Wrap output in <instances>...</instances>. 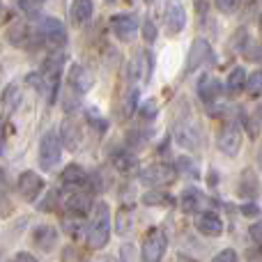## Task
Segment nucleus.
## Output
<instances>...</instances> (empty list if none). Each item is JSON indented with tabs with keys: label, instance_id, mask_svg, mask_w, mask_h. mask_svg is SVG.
I'll return each instance as SVG.
<instances>
[{
	"label": "nucleus",
	"instance_id": "a878e982",
	"mask_svg": "<svg viewBox=\"0 0 262 262\" xmlns=\"http://www.w3.org/2000/svg\"><path fill=\"white\" fill-rule=\"evenodd\" d=\"M145 205H172V195L163 193V191H149L143 195Z\"/></svg>",
	"mask_w": 262,
	"mask_h": 262
},
{
	"label": "nucleus",
	"instance_id": "c756f323",
	"mask_svg": "<svg viewBox=\"0 0 262 262\" xmlns=\"http://www.w3.org/2000/svg\"><path fill=\"white\" fill-rule=\"evenodd\" d=\"M214 3L223 14H235L239 9V0H214Z\"/></svg>",
	"mask_w": 262,
	"mask_h": 262
},
{
	"label": "nucleus",
	"instance_id": "473e14b6",
	"mask_svg": "<svg viewBox=\"0 0 262 262\" xmlns=\"http://www.w3.org/2000/svg\"><path fill=\"white\" fill-rule=\"evenodd\" d=\"M26 14H37L39 12V0H14Z\"/></svg>",
	"mask_w": 262,
	"mask_h": 262
},
{
	"label": "nucleus",
	"instance_id": "ea45409f",
	"mask_svg": "<svg viewBox=\"0 0 262 262\" xmlns=\"http://www.w3.org/2000/svg\"><path fill=\"white\" fill-rule=\"evenodd\" d=\"M14 262H39V260H37L32 253H28V251H21V253H16Z\"/></svg>",
	"mask_w": 262,
	"mask_h": 262
},
{
	"label": "nucleus",
	"instance_id": "6e6552de",
	"mask_svg": "<svg viewBox=\"0 0 262 262\" xmlns=\"http://www.w3.org/2000/svg\"><path fill=\"white\" fill-rule=\"evenodd\" d=\"M216 145H219V149H221L223 154H228V157H237L239 149H242V129L237 127L235 122L226 124V127L219 131Z\"/></svg>",
	"mask_w": 262,
	"mask_h": 262
},
{
	"label": "nucleus",
	"instance_id": "b1692460",
	"mask_svg": "<svg viewBox=\"0 0 262 262\" xmlns=\"http://www.w3.org/2000/svg\"><path fill=\"white\" fill-rule=\"evenodd\" d=\"M7 39L12 41V46H26L28 39H30V30L23 21H14L7 32Z\"/></svg>",
	"mask_w": 262,
	"mask_h": 262
},
{
	"label": "nucleus",
	"instance_id": "e433bc0d",
	"mask_svg": "<svg viewBox=\"0 0 262 262\" xmlns=\"http://www.w3.org/2000/svg\"><path fill=\"white\" fill-rule=\"evenodd\" d=\"M251 239H253L255 244L262 249V223H255V226H251Z\"/></svg>",
	"mask_w": 262,
	"mask_h": 262
},
{
	"label": "nucleus",
	"instance_id": "09e8293b",
	"mask_svg": "<svg viewBox=\"0 0 262 262\" xmlns=\"http://www.w3.org/2000/svg\"><path fill=\"white\" fill-rule=\"evenodd\" d=\"M147 3H149V0H147Z\"/></svg>",
	"mask_w": 262,
	"mask_h": 262
},
{
	"label": "nucleus",
	"instance_id": "0eeeda50",
	"mask_svg": "<svg viewBox=\"0 0 262 262\" xmlns=\"http://www.w3.org/2000/svg\"><path fill=\"white\" fill-rule=\"evenodd\" d=\"M64 207H67L69 214L88 216L95 209V200H92L90 191H85V189H69L67 198H64Z\"/></svg>",
	"mask_w": 262,
	"mask_h": 262
},
{
	"label": "nucleus",
	"instance_id": "f03ea898",
	"mask_svg": "<svg viewBox=\"0 0 262 262\" xmlns=\"http://www.w3.org/2000/svg\"><path fill=\"white\" fill-rule=\"evenodd\" d=\"M168 251V237L163 230L159 228H152L147 232V237L143 239V246H140V260L143 262H161L163 255Z\"/></svg>",
	"mask_w": 262,
	"mask_h": 262
},
{
	"label": "nucleus",
	"instance_id": "a18cd8bd",
	"mask_svg": "<svg viewBox=\"0 0 262 262\" xmlns=\"http://www.w3.org/2000/svg\"><path fill=\"white\" fill-rule=\"evenodd\" d=\"M258 118H260V120H262V104H260V106H258Z\"/></svg>",
	"mask_w": 262,
	"mask_h": 262
},
{
	"label": "nucleus",
	"instance_id": "4468645a",
	"mask_svg": "<svg viewBox=\"0 0 262 262\" xmlns=\"http://www.w3.org/2000/svg\"><path fill=\"white\" fill-rule=\"evenodd\" d=\"M41 189H44V180H41L37 172H32V170L21 172V177H18V193H21V198L37 200Z\"/></svg>",
	"mask_w": 262,
	"mask_h": 262
},
{
	"label": "nucleus",
	"instance_id": "f704fd0d",
	"mask_svg": "<svg viewBox=\"0 0 262 262\" xmlns=\"http://www.w3.org/2000/svg\"><path fill=\"white\" fill-rule=\"evenodd\" d=\"M212 262H237V251L235 249H223L221 253L214 255Z\"/></svg>",
	"mask_w": 262,
	"mask_h": 262
},
{
	"label": "nucleus",
	"instance_id": "dca6fc26",
	"mask_svg": "<svg viewBox=\"0 0 262 262\" xmlns=\"http://www.w3.org/2000/svg\"><path fill=\"white\" fill-rule=\"evenodd\" d=\"M60 140H62V145L69 149V152H76V149L81 147V140H83L81 127H78L74 120H64L62 129H60Z\"/></svg>",
	"mask_w": 262,
	"mask_h": 262
},
{
	"label": "nucleus",
	"instance_id": "a211bd4d",
	"mask_svg": "<svg viewBox=\"0 0 262 262\" xmlns=\"http://www.w3.org/2000/svg\"><path fill=\"white\" fill-rule=\"evenodd\" d=\"M62 182L69 189H85V186H90V175L81 166H74L72 163V166H67L62 170Z\"/></svg>",
	"mask_w": 262,
	"mask_h": 262
},
{
	"label": "nucleus",
	"instance_id": "4be33fe9",
	"mask_svg": "<svg viewBox=\"0 0 262 262\" xmlns=\"http://www.w3.org/2000/svg\"><path fill=\"white\" fill-rule=\"evenodd\" d=\"M219 92H221V85H219L216 78L212 76H203L198 81V97L205 101V104H214L219 97Z\"/></svg>",
	"mask_w": 262,
	"mask_h": 262
},
{
	"label": "nucleus",
	"instance_id": "aec40b11",
	"mask_svg": "<svg viewBox=\"0 0 262 262\" xmlns=\"http://www.w3.org/2000/svg\"><path fill=\"white\" fill-rule=\"evenodd\" d=\"M239 195H242V198H249V200H255L260 195V182H258V177L253 175V170H249V168L242 172Z\"/></svg>",
	"mask_w": 262,
	"mask_h": 262
},
{
	"label": "nucleus",
	"instance_id": "7ed1b4c3",
	"mask_svg": "<svg viewBox=\"0 0 262 262\" xmlns=\"http://www.w3.org/2000/svg\"><path fill=\"white\" fill-rule=\"evenodd\" d=\"M62 159V140L58 138V134L49 131L41 136L39 143V166L41 170H53Z\"/></svg>",
	"mask_w": 262,
	"mask_h": 262
},
{
	"label": "nucleus",
	"instance_id": "412c9836",
	"mask_svg": "<svg viewBox=\"0 0 262 262\" xmlns=\"http://www.w3.org/2000/svg\"><path fill=\"white\" fill-rule=\"evenodd\" d=\"M95 14V3L92 0H74L72 3V21L76 26H85Z\"/></svg>",
	"mask_w": 262,
	"mask_h": 262
},
{
	"label": "nucleus",
	"instance_id": "20e7f679",
	"mask_svg": "<svg viewBox=\"0 0 262 262\" xmlns=\"http://www.w3.org/2000/svg\"><path fill=\"white\" fill-rule=\"evenodd\" d=\"M39 37L44 44H49L51 49H62L67 44V28L60 18L55 16H46L39 23Z\"/></svg>",
	"mask_w": 262,
	"mask_h": 262
},
{
	"label": "nucleus",
	"instance_id": "f8f14e48",
	"mask_svg": "<svg viewBox=\"0 0 262 262\" xmlns=\"http://www.w3.org/2000/svg\"><path fill=\"white\" fill-rule=\"evenodd\" d=\"M92 85H95V74L83 64H74L72 72H69V88L76 95H85L92 90Z\"/></svg>",
	"mask_w": 262,
	"mask_h": 262
},
{
	"label": "nucleus",
	"instance_id": "c03bdc74",
	"mask_svg": "<svg viewBox=\"0 0 262 262\" xmlns=\"http://www.w3.org/2000/svg\"><path fill=\"white\" fill-rule=\"evenodd\" d=\"M258 168L262 170V147H260V152H258Z\"/></svg>",
	"mask_w": 262,
	"mask_h": 262
},
{
	"label": "nucleus",
	"instance_id": "c9c22d12",
	"mask_svg": "<svg viewBox=\"0 0 262 262\" xmlns=\"http://www.w3.org/2000/svg\"><path fill=\"white\" fill-rule=\"evenodd\" d=\"M72 219H74V214H72V216H67V219L62 221V223H64V230H67L72 237H78V235H81V223L72 221Z\"/></svg>",
	"mask_w": 262,
	"mask_h": 262
},
{
	"label": "nucleus",
	"instance_id": "5701e85b",
	"mask_svg": "<svg viewBox=\"0 0 262 262\" xmlns=\"http://www.w3.org/2000/svg\"><path fill=\"white\" fill-rule=\"evenodd\" d=\"M246 81H249V76H246L244 67H235L230 72V76H228V83H226L228 95H232V97L239 95V92L246 88Z\"/></svg>",
	"mask_w": 262,
	"mask_h": 262
},
{
	"label": "nucleus",
	"instance_id": "72a5a7b5",
	"mask_svg": "<svg viewBox=\"0 0 262 262\" xmlns=\"http://www.w3.org/2000/svg\"><path fill=\"white\" fill-rule=\"evenodd\" d=\"M138 106V90H131L129 92V97H127V104H124V118H129L131 113H134V108Z\"/></svg>",
	"mask_w": 262,
	"mask_h": 262
},
{
	"label": "nucleus",
	"instance_id": "9b49d317",
	"mask_svg": "<svg viewBox=\"0 0 262 262\" xmlns=\"http://www.w3.org/2000/svg\"><path fill=\"white\" fill-rule=\"evenodd\" d=\"M212 60V46H209L207 39H195L191 44V51H189V58H186V72H195L200 69L205 62Z\"/></svg>",
	"mask_w": 262,
	"mask_h": 262
},
{
	"label": "nucleus",
	"instance_id": "79ce46f5",
	"mask_svg": "<svg viewBox=\"0 0 262 262\" xmlns=\"http://www.w3.org/2000/svg\"><path fill=\"white\" fill-rule=\"evenodd\" d=\"M7 177H5V172H3V168H0V191H7Z\"/></svg>",
	"mask_w": 262,
	"mask_h": 262
},
{
	"label": "nucleus",
	"instance_id": "58836bf2",
	"mask_svg": "<svg viewBox=\"0 0 262 262\" xmlns=\"http://www.w3.org/2000/svg\"><path fill=\"white\" fill-rule=\"evenodd\" d=\"M242 214H246V216H258L260 207L255 203H246V205H242Z\"/></svg>",
	"mask_w": 262,
	"mask_h": 262
},
{
	"label": "nucleus",
	"instance_id": "bb28decb",
	"mask_svg": "<svg viewBox=\"0 0 262 262\" xmlns=\"http://www.w3.org/2000/svg\"><path fill=\"white\" fill-rule=\"evenodd\" d=\"M129 223H131L129 209L120 207V212H118V230H120V235H127L129 232Z\"/></svg>",
	"mask_w": 262,
	"mask_h": 262
},
{
	"label": "nucleus",
	"instance_id": "f257e3e1",
	"mask_svg": "<svg viewBox=\"0 0 262 262\" xmlns=\"http://www.w3.org/2000/svg\"><path fill=\"white\" fill-rule=\"evenodd\" d=\"M111 232H113V216H111L108 203H97L95 209H92L88 230H85L88 246H90L92 251L106 249L111 242Z\"/></svg>",
	"mask_w": 262,
	"mask_h": 262
},
{
	"label": "nucleus",
	"instance_id": "c85d7f7f",
	"mask_svg": "<svg viewBox=\"0 0 262 262\" xmlns=\"http://www.w3.org/2000/svg\"><path fill=\"white\" fill-rule=\"evenodd\" d=\"M157 113H159V106H157V101L154 99H147L143 106H140V115H143L145 120H152Z\"/></svg>",
	"mask_w": 262,
	"mask_h": 262
},
{
	"label": "nucleus",
	"instance_id": "2f4dec72",
	"mask_svg": "<svg viewBox=\"0 0 262 262\" xmlns=\"http://www.w3.org/2000/svg\"><path fill=\"white\" fill-rule=\"evenodd\" d=\"M143 37L147 44H152V41L157 39V26H154V21H149V18L143 23Z\"/></svg>",
	"mask_w": 262,
	"mask_h": 262
},
{
	"label": "nucleus",
	"instance_id": "2eb2a0df",
	"mask_svg": "<svg viewBox=\"0 0 262 262\" xmlns=\"http://www.w3.org/2000/svg\"><path fill=\"white\" fill-rule=\"evenodd\" d=\"M195 228L205 237H219L223 232V221L214 212H203V214H195Z\"/></svg>",
	"mask_w": 262,
	"mask_h": 262
},
{
	"label": "nucleus",
	"instance_id": "cd10ccee",
	"mask_svg": "<svg viewBox=\"0 0 262 262\" xmlns=\"http://www.w3.org/2000/svg\"><path fill=\"white\" fill-rule=\"evenodd\" d=\"M88 120H90V124L99 131V134H104V131L108 129V122H106L104 118H99V113H97V111H88Z\"/></svg>",
	"mask_w": 262,
	"mask_h": 262
},
{
	"label": "nucleus",
	"instance_id": "9d476101",
	"mask_svg": "<svg viewBox=\"0 0 262 262\" xmlns=\"http://www.w3.org/2000/svg\"><path fill=\"white\" fill-rule=\"evenodd\" d=\"M175 140L184 149H198L200 147V131L191 120H180L175 124Z\"/></svg>",
	"mask_w": 262,
	"mask_h": 262
},
{
	"label": "nucleus",
	"instance_id": "a19ab883",
	"mask_svg": "<svg viewBox=\"0 0 262 262\" xmlns=\"http://www.w3.org/2000/svg\"><path fill=\"white\" fill-rule=\"evenodd\" d=\"M5 214H9V203L5 198V191H0V216H5Z\"/></svg>",
	"mask_w": 262,
	"mask_h": 262
},
{
	"label": "nucleus",
	"instance_id": "ddd939ff",
	"mask_svg": "<svg viewBox=\"0 0 262 262\" xmlns=\"http://www.w3.org/2000/svg\"><path fill=\"white\" fill-rule=\"evenodd\" d=\"M58 239H60V235L53 226H37L35 230H32V244H35L41 253H51V251L58 246Z\"/></svg>",
	"mask_w": 262,
	"mask_h": 262
},
{
	"label": "nucleus",
	"instance_id": "4c0bfd02",
	"mask_svg": "<svg viewBox=\"0 0 262 262\" xmlns=\"http://www.w3.org/2000/svg\"><path fill=\"white\" fill-rule=\"evenodd\" d=\"M129 143L134 145V147H143L145 140H147V134H129Z\"/></svg>",
	"mask_w": 262,
	"mask_h": 262
},
{
	"label": "nucleus",
	"instance_id": "49530a36",
	"mask_svg": "<svg viewBox=\"0 0 262 262\" xmlns=\"http://www.w3.org/2000/svg\"><path fill=\"white\" fill-rule=\"evenodd\" d=\"M99 262H115L113 258H104V260H99Z\"/></svg>",
	"mask_w": 262,
	"mask_h": 262
},
{
	"label": "nucleus",
	"instance_id": "393cba45",
	"mask_svg": "<svg viewBox=\"0 0 262 262\" xmlns=\"http://www.w3.org/2000/svg\"><path fill=\"white\" fill-rule=\"evenodd\" d=\"M246 92H249L251 97H262V69H258V72H253L249 76V81H246Z\"/></svg>",
	"mask_w": 262,
	"mask_h": 262
},
{
	"label": "nucleus",
	"instance_id": "423d86ee",
	"mask_svg": "<svg viewBox=\"0 0 262 262\" xmlns=\"http://www.w3.org/2000/svg\"><path fill=\"white\" fill-rule=\"evenodd\" d=\"M163 23H166V32L170 37L180 35L186 26V9L182 0H168L166 9H163Z\"/></svg>",
	"mask_w": 262,
	"mask_h": 262
},
{
	"label": "nucleus",
	"instance_id": "1a4fd4ad",
	"mask_svg": "<svg viewBox=\"0 0 262 262\" xmlns=\"http://www.w3.org/2000/svg\"><path fill=\"white\" fill-rule=\"evenodd\" d=\"M111 30L120 41H134V37L138 35V21L131 14H115L111 18Z\"/></svg>",
	"mask_w": 262,
	"mask_h": 262
},
{
	"label": "nucleus",
	"instance_id": "39448f33",
	"mask_svg": "<svg viewBox=\"0 0 262 262\" xmlns=\"http://www.w3.org/2000/svg\"><path fill=\"white\" fill-rule=\"evenodd\" d=\"M175 177H177V170L172 166H168V163H154V166L145 168V170L140 172L138 180L143 182V184L157 186V189H159V186L172 184V182H175Z\"/></svg>",
	"mask_w": 262,
	"mask_h": 262
},
{
	"label": "nucleus",
	"instance_id": "7c9ffc66",
	"mask_svg": "<svg viewBox=\"0 0 262 262\" xmlns=\"http://www.w3.org/2000/svg\"><path fill=\"white\" fill-rule=\"evenodd\" d=\"M58 191H49L46 193V200L44 203H39V209L41 212H51V209H55V205H58Z\"/></svg>",
	"mask_w": 262,
	"mask_h": 262
},
{
	"label": "nucleus",
	"instance_id": "6ab92c4d",
	"mask_svg": "<svg viewBox=\"0 0 262 262\" xmlns=\"http://www.w3.org/2000/svg\"><path fill=\"white\" fill-rule=\"evenodd\" d=\"M203 205H205V195L200 193L195 186H189V189L182 191V195H180V207H182V212L195 214L200 207H203Z\"/></svg>",
	"mask_w": 262,
	"mask_h": 262
},
{
	"label": "nucleus",
	"instance_id": "f3484780",
	"mask_svg": "<svg viewBox=\"0 0 262 262\" xmlns=\"http://www.w3.org/2000/svg\"><path fill=\"white\" fill-rule=\"evenodd\" d=\"M111 163H113L115 168H118L120 172H131L136 170V166H138V159H136V154L131 152L129 147H118L111 152Z\"/></svg>",
	"mask_w": 262,
	"mask_h": 262
},
{
	"label": "nucleus",
	"instance_id": "de8ad7c7",
	"mask_svg": "<svg viewBox=\"0 0 262 262\" xmlns=\"http://www.w3.org/2000/svg\"><path fill=\"white\" fill-rule=\"evenodd\" d=\"M260 32H262V16H260Z\"/></svg>",
	"mask_w": 262,
	"mask_h": 262
},
{
	"label": "nucleus",
	"instance_id": "37998d69",
	"mask_svg": "<svg viewBox=\"0 0 262 262\" xmlns=\"http://www.w3.org/2000/svg\"><path fill=\"white\" fill-rule=\"evenodd\" d=\"M7 21V9H5V5H3V0H0V26Z\"/></svg>",
	"mask_w": 262,
	"mask_h": 262
}]
</instances>
